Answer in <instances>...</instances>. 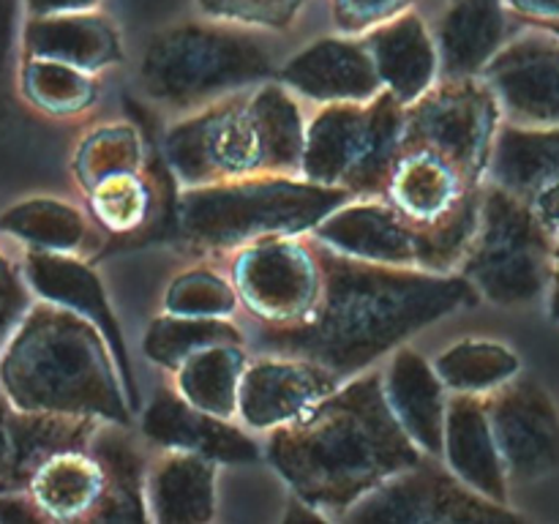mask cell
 <instances>
[{
  "instance_id": "obj_24",
  "label": "cell",
  "mask_w": 559,
  "mask_h": 524,
  "mask_svg": "<svg viewBox=\"0 0 559 524\" xmlns=\"http://www.w3.org/2000/svg\"><path fill=\"white\" fill-rule=\"evenodd\" d=\"M147 502L156 522H211L216 511V462L191 451H169L151 469Z\"/></svg>"
},
{
  "instance_id": "obj_25",
  "label": "cell",
  "mask_w": 559,
  "mask_h": 524,
  "mask_svg": "<svg viewBox=\"0 0 559 524\" xmlns=\"http://www.w3.org/2000/svg\"><path fill=\"white\" fill-rule=\"evenodd\" d=\"M480 186H469L456 167L429 151L402 147L385 200L418 222H435Z\"/></svg>"
},
{
  "instance_id": "obj_19",
  "label": "cell",
  "mask_w": 559,
  "mask_h": 524,
  "mask_svg": "<svg viewBox=\"0 0 559 524\" xmlns=\"http://www.w3.org/2000/svg\"><path fill=\"white\" fill-rule=\"evenodd\" d=\"M445 453L462 484L506 505V464L491 429L489 407L480 393H459L448 402Z\"/></svg>"
},
{
  "instance_id": "obj_12",
  "label": "cell",
  "mask_w": 559,
  "mask_h": 524,
  "mask_svg": "<svg viewBox=\"0 0 559 524\" xmlns=\"http://www.w3.org/2000/svg\"><path fill=\"white\" fill-rule=\"evenodd\" d=\"M233 278L238 298L267 325L304 320L322 289L317 251L287 238H265L243 246L235 257Z\"/></svg>"
},
{
  "instance_id": "obj_20",
  "label": "cell",
  "mask_w": 559,
  "mask_h": 524,
  "mask_svg": "<svg viewBox=\"0 0 559 524\" xmlns=\"http://www.w3.org/2000/svg\"><path fill=\"white\" fill-rule=\"evenodd\" d=\"M22 58H47L76 69H107L123 58L118 31L107 16L96 11L74 14L27 16L22 27Z\"/></svg>"
},
{
  "instance_id": "obj_30",
  "label": "cell",
  "mask_w": 559,
  "mask_h": 524,
  "mask_svg": "<svg viewBox=\"0 0 559 524\" xmlns=\"http://www.w3.org/2000/svg\"><path fill=\"white\" fill-rule=\"evenodd\" d=\"M246 371V353L240 344H216L191 355L178 369V391L194 407L218 418L238 413L240 380Z\"/></svg>"
},
{
  "instance_id": "obj_43",
  "label": "cell",
  "mask_w": 559,
  "mask_h": 524,
  "mask_svg": "<svg viewBox=\"0 0 559 524\" xmlns=\"http://www.w3.org/2000/svg\"><path fill=\"white\" fill-rule=\"evenodd\" d=\"M102 0H25L27 16L74 14V11H96Z\"/></svg>"
},
{
  "instance_id": "obj_36",
  "label": "cell",
  "mask_w": 559,
  "mask_h": 524,
  "mask_svg": "<svg viewBox=\"0 0 559 524\" xmlns=\"http://www.w3.org/2000/svg\"><path fill=\"white\" fill-rule=\"evenodd\" d=\"M238 306V289L229 287L211 271H189L167 289L169 314L183 317H227Z\"/></svg>"
},
{
  "instance_id": "obj_23",
  "label": "cell",
  "mask_w": 559,
  "mask_h": 524,
  "mask_svg": "<svg viewBox=\"0 0 559 524\" xmlns=\"http://www.w3.org/2000/svg\"><path fill=\"white\" fill-rule=\"evenodd\" d=\"M506 0H453L437 36L448 80L475 76L506 47Z\"/></svg>"
},
{
  "instance_id": "obj_33",
  "label": "cell",
  "mask_w": 559,
  "mask_h": 524,
  "mask_svg": "<svg viewBox=\"0 0 559 524\" xmlns=\"http://www.w3.org/2000/svg\"><path fill=\"white\" fill-rule=\"evenodd\" d=\"M435 369L456 393H491L516 377L519 358L502 344L469 338L445 349Z\"/></svg>"
},
{
  "instance_id": "obj_31",
  "label": "cell",
  "mask_w": 559,
  "mask_h": 524,
  "mask_svg": "<svg viewBox=\"0 0 559 524\" xmlns=\"http://www.w3.org/2000/svg\"><path fill=\"white\" fill-rule=\"evenodd\" d=\"M20 91L31 107L52 118H71L96 102V82L87 71L47 58H22Z\"/></svg>"
},
{
  "instance_id": "obj_6",
  "label": "cell",
  "mask_w": 559,
  "mask_h": 524,
  "mask_svg": "<svg viewBox=\"0 0 559 524\" xmlns=\"http://www.w3.org/2000/svg\"><path fill=\"white\" fill-rule=\"evenodd\" d=\"M484 189L464 196L435 222H418L391 202H355L333 211L311 233L333 251L382 265L448 273L475 238Z\"/></svg>"
},
{
  "instance_id": "obj_7",
  "label": "cell",
  "mask_w": 559,
  "mask_h": 524,
  "mask_svg": "<svg viewBox=\"0 0 559 524\" xmlns=\"http://www.w3.org/2000/svg\"><path fill=\"white\" fill-rule=\"evenodd\" d=\"M273 60L254 33L213 22H183L151 38L140 66L145 91L169 107H194L265 80Z\"/></svg>"
},
{
  "instance_id": "obj_21",
  "label": "cell",
  "mask_w": 559,
  "mask_h": 524,
  "mask_svg": "<svg viewBox=\"0 0 559 524\" xmlns=\"http://www.w3.org/2000/svg\"><path fill=\"white\" fill-rule=\"evenodd\" d=\"M366 47L374 58L380 80L404 107L431 91L440 71V49L418 14H402L366 33Z\"/></svg>"
},
{
  "instance_id": "obj_40",
  "label": "cell",
  "mask_w": 559,
  "mask_h": 524,
  "mask_svg": "<svg viewBox=\"0 0 559 524\" xmlns=\"http://www.w3.org/2000/svg\"><path fill=\"white\" fill-rule=\"evenodd\" d=\"M11 418H14V404L0 388V491H9L11 464H14V437H11Z\"/></svg>"
},
{
  "instance_id": "obj_17",
  "label": "cell",
  "mask_w": 559,
  "mask_h": 524,
  "mask_svg": "<svg viewBox=\"0 0 559 524\" xmlns=\"http://www.w3.org/2000/svg\"><path fill=\"white\" fill-rule=\"evenodd\" d=\"M142 431L167 451H191L216 464H251L260 448L227 418L194 407L183 393L158 388L142 418Z\"/></svg>"
},
{
  "instance_id": "obj_13",
  "label": "cell",
  "mask_w": 559,
  "mask_h": 524,
  "mask_svg": "<svg viewBox=\"0 0 559 524\" xmlns=\"http://www.w3.org/2000/svg\"><path fill=\"white\" fill-rule=\"evenodd\" d=\"M484 82L511 123L559 126V33L535 25L516 36L491 58Z\"/></svg>"
},
{
  "instance_id": "obj_28",
  "label": "cell",
  "mask_w": 559,
  "mask_h": 524,
  "mask_svg": "<svg viewBox=\"0 0 559 524\" xmlns=\"http://www.w3.org/2000/svg\"><path fill=\"white\" fill-rule=\"evenodd\" d=\"M91 453L104 469V495L93 511L91 522H145V478H142L140 453L115 429H102L93 434Z\"/></svg>"
},
{
  "instance_id": "obj_41",
  "label": "cell",
  "mask_w": 559,
  "mask_h": 524,
  "mask_svg": "<svg viewBox=\"0 0 559 524\" xmlns=\"http://www.w3.org/2000/svg\"><path fill=\"white\" fill-rule=\"evenodd\" d=\"M5 522H47V516L27 491H0V524Z\"/></svg>"
},
{
  "instance_id": "obj_8",
  "label": "cell",
  "mask_w": 559,
  "mask_h": 524,
  "mask_svg": "<svg viewBox=\"0 0 559 524\" xmlns=\"http://www.w3.org/2000/svg\"><path fill=\"white\" fill-rule=\"evenodd\" d=\"M404 109L391 91L371 102L328 104L306 129L300 172L353 196H385L402 151Z\"/></svg>"
},
{
  "instance_id": "obj_44",
  "label": "cell",
  "mask_w": 559,
  "mask_h": 524,
  "mask_svg": "<svg viewBox=\"0 0 559 524\" xmlns=\"http://www.w3.org/2000/svg\"><path fill=\"white\" fill-rule=\"evenodd\" d=\"M551 317L559 320V233L555 243V273H551Z\"/></svg>"
},
{
  "instance_id": "obj_14",
  "label": "cell",
  "mask_w": 559,
  "mask_h": 524,
  "mask_svg": "<svg viewBox=\"0 0 559 524\" xmlns=\"http://www.w3.org/2000/svg\"><path fill=\"white\" fill-rule=\"evenodd\" d=\"M502 464L513 478H540L559 467V415L533 380H511L486 398Z\"/></svg>"
},
{
  "instance_id": "obj_32",
  "label": "cell",
  "mask_w": 559,
  "mask_h": 524,
  "mask_svg": "<svg viewBox=\"0 0 559 524\" xmlns=\"http://www.w3.org/2000/svg\"><path fill=\"white\" fill-rule=\"evenodd\" d=\"M216 344H243V336L222 317L169 314L158 317L147 327L145 353L156 364L178 371L191 355L205 347H216Z\"/></svg>"
},
{
  "instance_id": "obj_5",
  "label": "cell",
  "mask_w": 559,
  "mask_h": 524,
  "mask_svg": "<svg viewBox=\"0 0 559 524\" xmlns=\"http://www.w3.org/2000/svg\"><path fill=\"white\" fill-rule=\"evenodd\" d=\"M353 200L347 189L282 175L194 186L180 196V233L197 249H243L265 238H293Z\"/></svg>"
},
{
  "instance_id": "obj_11",
  "label": "cell",
  "mask_w": 559,
  "mask_h": 524,
  "mask_svg": "<svg viewBox=\"0 0 559 524\" xmlns=\"http://www.w3.org/2000/svg\"><path fill=\"white\" fill-rule=\"evenodd\" d=\"M344 522L382 524H435V522H519L516 513L502 502L489 500L480 491L464 489L442 469L418 464L393 475L382 486L355 502Z\"/></svg>"
},
{
  "instance_id": "obj_26",
  "label": "cell",
  "mask_w": 559,
  "mask_h": 524,
  "mask_svg": "<svg viewBox=\"0 0 559 524\" xmlns=\"http://www.w3.org/2000/svg\"><path fill=\"white\" fill-rule=\"evenodd\" d=\"M27 495L41 508L47 522L91 519L104 495V469L91 448H69L49 456L33 473Z\"/></svg>"
},
{
  "instance_id": "obj_37",
  "label": "cell",
  "mask_w": 559,
  "mask_h": 524,
  "mask_svg": "<svg viewBox=\"0 0 559 524\" xmlns=\"http://www.w3.org/2000/svg\"><path fill=\"white\" fill-rule=\"evenodd\" d=\"M200 11L216 22L284 31L295 22L306 0H197Z\"/></svg>"
},
{
  "instance_id": "obj_35",
  "label": "cell",
  "mask_w": 559,
  "mask_h": 524,
  "mask_svg": "<svg viewBox=\"0 0 559 524\" xmlns=\"http://www.w3.org/2000/svg\"><path fill=\"white\" fill-rule=\"evenodd\" d=\"M87 196H91L93 216L112 233H129L140 227L151 207V194L136 169L98 180L87 189Z\"/></svg>"
},
{
  "instance_id": "obj_2",
  "label": "cell",
  "mask_w": 559,
  "mask_h": 524,
  "mask_svg": "<svg viewBox=\"0 0 559 524\" xmlns=\"http://www.w3.org/2000/svg\"><path fill=\"white\" fill-rule=\"evenodd\" d=\"M267 458L300 500L344 516L393 475L418 467L420 448L393 415L382 377L366 374L276 426Z\"/></svg>"
},
{
  "instance_id": "obj_18",
  "label": "cell",
  "mask_w": 559,
  "mask_h": 524,
  "mask_svg": "<svg viewBox=\"0 0 559 524\" xmlns=\"http://www.w3.org/2000/svg\"><path fill=\"white\" fill-rule=\"evenodd\" d=\"M278 80L300 96L325 104L371 102L385 87L366 41L349 38H320L295 55L278 71Z\"/></svg>"
},
{
  "instance_id": "obj_16",
  "label": "cell",
  "mask_w": 559,
  "mask_h": 524,
  "mask_svg": "<svg viewBox=\"0 0 559 524\" xmlns=\"http://www.w3.org/2000/svg\"><path fill=\"white\" fill-rule=\"evenodd\" d=\"M22 273L27 278V287L38 298L87 317L104 333L115 355V364L120 369V377L129 385V404L136 407V385L134 377H131L129 355H126L123 347V333H120V325L115 320L112 309H109L107 293H104L96 273L71 254H49V251H27Z\"/></svg>"
},
{
  "instance_id": "obj_10",
  "label": "cell",
  "mask_w": 559,
  "mask_h": 524,
  "mask_svg": "<svg viewBox=\"0 0 559 524\" xmlns=\"http://www.w3.org/2000/svg\"><path fill=\"white\" fill-rule=\"evenodd\" d=\"M500 131V104L486 82L445 80L404 109L402 147L445 158L469 186H480Z\"/></svg>"
},
{
  "instance_id": "obj_1",
  "label": "cell",
  "mask_w": 559,
  "mask_h": 524,
  "mask_svg": "<svg viewBox=\"0 0 559 524\" xmlns=\"http://www.w3.org/2000/svg\"><path fill=\"white\" fill-rule=\"evenodd\" d=\"M322 289L298 322L265 325L257 344L289 358H306L333 374H355L399 342L459 309H473L480 293L464 276L355 260L317 249Z\"/></svg>"
},
{
  "instance_id": "obj_29",
  "label": "cell",
  "mask_w": 559,
  "mask_h": 524,
  "mask_svg": "<svg viewBox=\"0 0 559 524\" xmlns=\"http://www.w3.org/2000/svg\"><path fill=\"white\" fill-rule=\"evenodd\" d=\"M0 235L20 240L27 251L74 254L87 238L85 216L74 205L36 196L0 213Z\"/></svg>"
},
{
  "instance_id": "obj_34",
  "label": "cell",
  "mask_w": 559,
  "mask_h": 524,
  "mask_svg": "<svg viewBox=\"0 0 559 524\" xmlns=\"http://www.w3.org/2000/svg\"><path fill=\"white\" fill-rule=\"evenodd\" d=\"M140 140L126 126H109L87 136L74 156V172L82 189H91L109 175L134 172L140 167Z\"/></svg>"
},
{
  "instance_id": "obj_9",
  "label": "cell",
  "mask_w": 559,
  "mask_h": 524,
  "mask_svg": "<svg viewBox=\"0 0 559 524\" xmlns=\"http://www.w3.org/2000/svg\"><path fill=\"white\" fill-rule=\"evenodd\" d=\"M557 235L527 200L491 183L484 189L475 238L462 260V276L500 306L527 303L551 284Z\"/></svg>"
},
{
  "instance_id": "obj_22",
  "label": "cell",
  "mask_w": 559,
  "mask_h": 524,
  "mask_svg": "<svg viewBox=\"0 0 559 524\" xmlns=\"http://www.w3.org/2000/svg\"><path fill=\"white\" fill-rule=\"evenodd\" d=\"M385 396L409 440L426 453L445 451V398L437 369L413 349H399L385 374Z\"/></svg>"
},
{
  "instance_id": "obj_15",
  "label": "cell",
  "mask_w": 559,
  "mask_h": 524,
  "mask_svg": "<svg viewBox=\"0 0 559 524\" xmlns=\"http://www.w3.org/2000/svg\"><path fill=\"white\" fill-rule=\"evenodd\" d=\"M336 388V374L314 360H262L243 371L238 413L254 429H276L309 413Z\"/></svg>"
},
{
  "instance_id": "obj_3",
  "label": "cell",
  "mask_w": 559,
  "mask_h": 524,
  "mask_svg": "<svg viewBox=\"0 0 559 524\" xmlns=\"http://www.w3.org/2000/svg\"><path fill=\"white\" fill-rule=\"evenodd\" d=\"M87 317L58 303L31 306L0 353V388L22 413L129 424L118 364Z\"/></svg>"
},
{
  "instance_id": "obj_38",
  "label": "cell",
  "mask_w": 559,
  "mask_h": 524,
  "mask_svg": "<svg viewBox=\"0 0 559 524\" xmlns=\"http://www.w3.org/2000/svg\"><path fill=\"white\" fill-rule=\"evenodd\" d=\"M415 0H333V20L347 33H369L371 27L407 14Z\"/></svg>"
},
{
  "instance_id": "obj_27",
  "label": "cell",
  "mask_w": 559,
  "mask_h": 524,
  "mask_svg": "<svg viewBox=\"0 0 559 524\" xmlns=\"http://www.w3.org/2000/svg\"><path fill=\"white\" fill-rule=\"evenodd\" d=\"M489 167L495 183L522 200H530L546 186H557L559 126H549V129L519 123L500 126Z\"/></svg>"
},
{
  "instance_id": "obj_4",
  "label": "cell",
  "mask_w": 559,
  "mask_h": 524,
  "mask_svg": "<svg viewBox=\"0 0 559 524\" xmlns=\"http://www.w3.org/2000/svg\"><path fill=\"white\" fill-rule=\"evenodd\" d=\"M304 147L298 104L278 85L224 98L175 126L164 142L173 169L191 186L300 172Z\"/></svg>"
},
{
  "instance_id": "obj_42",
  "label": "cell",
  "mask_w": 559,
  "mask_h": 524,
  "mask_svg": "<svg viewBox=\"0 0 559 524\" xmlns=\"http://www.w3.org/2000/svg\"><path fill=\"white\" fill-rule=\"evenodd\" d=\"M506 5L530 25H559V0H506Z\"/></svg>"
},
{
  "instance_id": "obj_39",
  "label": "cell",
  "mask_w": 559,
  "mask_h": 524,
  "mask_svg": "<svg viewBox=\"0 0 559 524\" xmlns=\"http://www.w3.org/2000/svg\"><path fill=\"white\" fill-rule=\"evenodd\" d=\"M27 311H31V293H27L25 273L20 276L9 257L0 251V353Z\"/></svg>"
}]
</instances>
